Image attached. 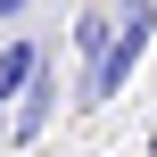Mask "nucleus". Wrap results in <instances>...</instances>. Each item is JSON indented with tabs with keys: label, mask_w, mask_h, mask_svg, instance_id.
Wrapping results in <instances>:
<instances>
[{
	"label": "nucleus",
	"mask_w": 157,
	"mask_h": 157,
	"mask_svg": "<svg viewBox=\"0 0 157 157\" xmlns=\"http://www.w3.org/2000/svg\"><path fill=\"white\" fill-rule=\"evenodd\" d=\"M25 8H33V0H0V25H17V17H25Z\"/></svg>",
	"instance_id": "5"
},
{
	"label": "nucleus",
	"mask_w": 157,
	"mask_h": 157,
	"mask_svg": "<svg viewBox=\"0 0 157 157\" xmlns=\"http://www.w3.org/2000/svg\"><path fill=\"white\" fill-rule=\"evenodd\" d=\"M33 66H41V41H33V33H8V41H0V99H17Z\"/></svg>",
	"instance_id": "3"
},
{
	"label": "nucleus",
	"mask_w": 157,
	"mask_h": 157,
	"mask_svg": "<svg viewBox=\"0 0 157 157\" xmlns=\"http://www.w3.org/2000/svg\"><path fill=\"white\" fill-rule=\"evenodd\" d=\"M108 17H116V33H108V50L83 66V91H75V108H83V116L116 108V99L132 91V75L149 66V50H157V0H116Z\"/></svg>",
	"instance_id": "1"
},
{
	"label": "nucleus",
	"mask_w": 157,
	"mask_h": 157,
	"mask_svg": "<svg viewBox=\"0 0 157 157\" xmlns=\"http://www.w3.org/2000/svg\"><path fill=\"white\" fill-rule=\"evenodd\" d=\"M50 116H58V58L41 50V66L25 75V91L8 99V141H41V132H50Z\"/></svg>",
	"instance_id": "2"
},
{
	"label": "nucleus",
	"mask_w": 157,
	"mask_h": 157,
	"mask_svg": "<svg viewBox=\"0 0 157 157\" xmlns=\"http://www.w3.org/2000/svg\"><path fill=\"white\" fill-rule=\"evenodd\" d=\"M0 149H8V99H0Z\"/></svg>",
	"instance_id": "6"
},
{
	"label": "nucleus",
	"mask_w": 157,
	"mask_h": 157,
	"mask_svg": "<svg viewBox=\"0 0 157 157\" xmlns=\"http://www.w3.org/2000/svg\"><path fill=\"white\" fill-rule=\"evenodd\" d=\"M108 33H116V17H108V8H83V17H75V33H66V41H75V58H83V66H91V58H99V50H108Z\"/></svg>",
	"instance_id": "4"
},
{
	"label": "nucleus",
	"mask_w": 157,
	"mask_h": 157,
	"mask_svg": "<svg viewBox=\"0 0 157 157\" xmlns=\"http://www.w3.org/2000/svg\"><path fill=\"white\" fill-rule=\"evenodd\" d=\"M149 149H157V141H149Z\"/></svg>",
	"instance_id": "7"
}]
</instances>
